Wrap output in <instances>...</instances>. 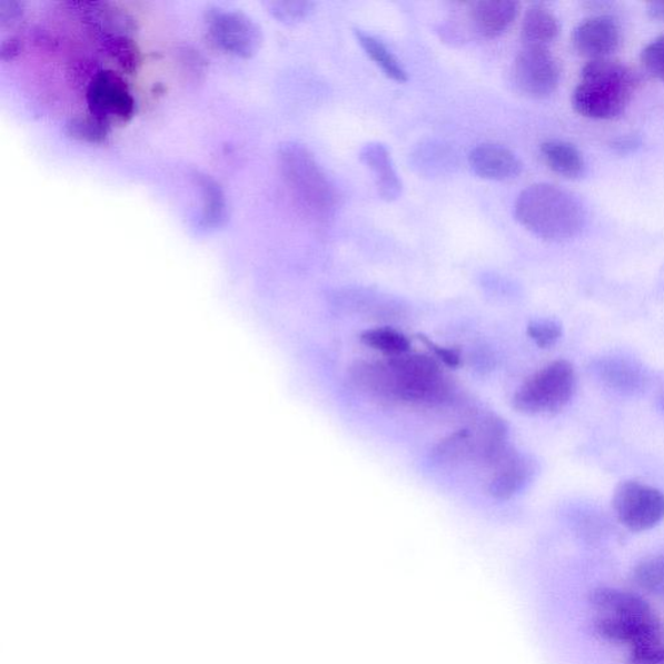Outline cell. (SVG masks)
I'll list each match as a JSON object with an SVG mask.
<instances>
[{"mask_svg": "<svg viewBox=\"0 0 664 664\" xmlns=\"http://www.w3.org/2000/svg\"><path fill=\"white\" fill-rule=\"evenodd\" d=\"M514 215L523 228L548 241L576 238L587 220L582 202L551 184H536L523 190L515 201Z\"/></svg>", "mask_w": 664, "mask_h": 664, "instance_id": "cell-1", "label": "cell"}, {"mask_svg": "<svg viewBox=\"0 0 664 664\" xmlns=\"http://www.w3.org/2000/svg\"><path fill=\"white\" fill-rule=\"evenodd\" d=\"M591 604L599 613L596 632L606 642L643 644L664 642V628L645 599L627 591L598 588L592 592Z\"/></svg>", "mask_w": 664, "mask_h": 664, "instance_id": "cell-2", "label": "cell"}, {"mask_svg": "<svg viewBox=\"0 0 664 664\" xmlns=\"http://www.w3.org/2000/svg\"><path fill=\"white\" fill-rule=\"evenodd\" d=\"M638 83L634 70L621 61L591 60L584 66L573 92V108L592 120L618 119L626 112Z\"/></svg>", "mask_w": 664, "mask_h": 664, "instance_id": "cell-3", "label": "cell"}, {"mask_svg": "<svg viewBox=\"0 0 664 664\" xmlns=\"http://www.w3.org/2000/svg\"><path fill=\"white\" fill-rule=\"evenodd\" d=\"M278 163L299 206L315 220H330L338 209L339 194L309 148L298 142L280 145Z\"/></svg>", "mask_w": 664, "mask_h": 664, "instance_id": "cell-4", "label": "cell"}, {"mask_svg": "<svg viewBox=\"0 0 664 664\" xmlns=\"http://www.w3.org/2000/svg\"><path fill=\"white\" fill-rule=\"evenodd\" d=\"M576 390L573 364L558 359L529 377L513 397L515 410L528 416L557 414L572 402Z\"/></svg>", "mask_w": 664, "mask_h": 664, "instance_id": "cell-5", "label": "cell"}, {"mask_svg": "<svg viewBox=\"0 0 664 664\" xmlns=\"http://www.w3.org/2000/svg\"><path fill=\"white\" fill-rule=\"evenodd\" d=\"M388 364L395 375L396 403L435 406L449 397V381L433 357L406 354Z\"/></svg>", "mask_w": 664, "mask_h": 664, "instance_id": "cell-6", "label": "cell"}, {"mask_svg": "<svg viewBox=\"0 0 664 664\" xmlns=\"http://www.w3.org/2000/svg\"><path fill=\"white\" fill-rule=\"evenodd\" d=\"M206 26L209 41L218 50L244 59L252 58L260 50L261 29L244 12L209 8Z\"/></svg>", "mask_w": 664, "mask_h": 664, "instance_id": "cell-7", "label": "cell"}, {"mask_svg": "<svg viewBox=\"0 0 664 664\" xmlns=\"http://www.w3.org/2000/svg\"><path fill=\"white\" fill-rule=\"evenodd\" d=\"M613 507L620 522L632 533H645L664 519V492L637 480L616 487Z\"/></svg>", "mask_w": 664, "mask_h": 664, "instance_id": "cell-8", "label": "cell"}, {"mask_svg": "<svg viewBox=\"0 0 664 664\" xmlns=\"http://www.w3.org/2000/svg\"><path fill=\"white\" fill-rule=\"evenodd\" d=\"M89 115L109 125L128 123L136 115V99L125 78L113 70H101L86 91Z\"/></svg>", "mask_w": 664, "mask_h": 664, "instance_id": "cell-9", "label": "cell"}, {"mask_svg": "<svg viewBox=\"0 0 664 664\" xmlns=\"http://www.w3.org/2000/svg\"><path fill=\"white\" fill-rule=\"evenodd\" d=\"M514 82L525 96L544 99L553 96L561 81V68L548 49L525 47L514 61Z\"/></svg>", "mask_w": 664, "mask_h": 664, "instance_id": "cell-10", "label": "cell"}, {"mask_svg": "<svg viewBox=\"0 0 664 664\" xmlns=\"http://www.w3.org/2000/svg\"><path fill=\"white\" fill-rule=\"evenodd\" d=\"M572 41L575 51L584 58L608 59L620 50L622 28L613 16H593L574 29Z\"/></svg>", "mask_w": 664, "mask_h": 664, "instance_id": "cell-11", "label": "cell"}, {"mask_svg": "<svg viewBox=\"0 0 664 664\" xmlns=\"http://www.w3.org/2000/svg\"><path fill=\"white\" fill-rule=\"evenodd\" d=\"M495 468L494 478L488 484V494L497 499H509L518 495L533 482L536 474L535 460L514 449Z\"/></svg>", "mask_w": 664, "mask_h": 664, "instance_id": "cell-12", "label": "cell"}, {"mask_svg": "<svg viewBox=\"0 0 664 664\" xmlns=\"http://www.w3.org/2000/svg\"><path fill=\"white\" fill-rule=\"evenodd\" d=\"M468 163L476 176L488 181H511L523 170L518 156L511 148L496 143L476 146L468 155Z\"/></svg>", "mask_w": 664, "mask_h": 664, "instance_id": "cell-13", "label": "cell"}, {"mask_svg": "<svg viewBox=\"0 0 664 664\" xmlns=\"http://www.w3.org/2000/svg\"><path fill=\"white\" fill-rule=\"evenodd\" d=\"M467 7L468 26L474 34L486 39L503 36L519 12V4L512 0H480Z\"/></svg>", "mask_w": 664, "mask_h": 664, "instance_id": "cell-14", "label": "cell"}, {"mask_svg": "<svg viewBox=\"0 0 664 664\" xmlns=\"http://www.w3.org/2000/svg\"><path fill=\"white\" fill-rule=\"evenodd\" d=\"M473 436V458L496 466L513 448L507 444L509 427L496 414H486L470 427Z\"/></svg>", "mask_w": 664, "mask_h": 664, "instance_id": "cell-15", "label": "cell"}, {"mask_svg": "<svg viewBox=\"0 0 664 664\" xmlns=\"http://www.w3.org/2000/svg\"><path fill=\"white\" fill-rule=\"evenodd\" d=\"M409 163L418 176L440 178L455 174L459 158L456 148L447 140L429 138L413 148Z\"/></svg>", "mask_w": 664, "mask_h": 664, "instance_id": "cell-16", "label": "cell"}, {"mask_svg": "<svg viewBox=\"0 0 664 664\" xmlns=\"http://www.w3.org/2000/svg\"><path fill=\"white\" fill-rule=\"evenodd\" d=\"M592 371L604 386L621 395H636L646 386V375L642 366L628 358L603 357L592 365Z\"/></svg>", "mask_w": 664, "mask_h": 664, "instance_id": "cell-17", "label": "cell"}, {"mask_svg": "<svg viewBox=\"0 0 664 664\" xmlns=\"http://www.w3.org/2000/svg\"><path fill=\"white\" fill-rule=\"evenodd\" d=\"M359 160L371 171L379 197L395 201L402 197L403 182L395 169L393 156L387 146L378 142L367 143L359 151Z\"/></svg>", "mask_w": 664, "mask_h": 664, "instance_id": "cell-18", "label": "cell"}, {"mask_svg": "<svg viewBox=\"0 0 664 664\" xmlns=\"http://www.w3.org/2000/svg\"><path fill=\"white\" fill-rule=\"evenodd\" d=\"M351 380L381 403L396 404L395 375L387 363L358 361L350 369Z\"/></svg>", "mask_w": 664, "mask_h": 664, "instance_id": "cell-19", "label": "cell"}, {"mask_svg": "<svg viewBox=\"0 0 664 664\" xmlns=\"http://www.w3.org/2000/svg\"><path fill=\"white\" fill-rule=\"evenodd\" d=\"M86 22L101 36H129L137 30V20L111 3H78Z\"/></svg>", "mask_w": 664, "mask_h": 664, "instance_id": "cell-20", "label": "cell"}, {"mask_svg": "<svg viewBox=\"0 0 664 664\" xmlns=\"http://www.w3.org/2000/svg\"><path fill=\"white\" fill-rule=\"evenodd\" d=\"M561 26L557 16L544 4H533L523 18L521 37L525 47L548 49L558 38Z\"/></svg>", "mask_w": 664, "mask_h": 664, "instance_id": "cell-21", "label": "cell"}, {"mask_svg": "<svg viewBox=\"0 0 664 664\" xmlns=\"http://www.w3.org/2000/svg\"><path fill=\"white\" fill-rule=\"evenodd\" d=\"M541 152L554 174L567 179H577L584 175L585 161L574 145L564 140H546L541 146Z\"/></svg>", "mask_w": 664, "mask_h": 664, "instance_id": "cell-22", "label": "cell"}, {"mask_svg": "<svg viewBox=\"0 0 664 664\" xmlns=\"http://www.w3.org/2000/svg\"><path fill=\"white\" fill-rule=\"evenodd\" d=\"M195 182L199 186L202 197L201 225L205 229H218L228 218V205L225 194L212 177L195 174Z\"/></svg>", "mask_w": 664, "mask_h": 664, "instance_id": "cell-23", "label": "cell"}, {"mask_svg": "<svg viewBox=\"0 0 664 664\" xmlns=\"http://www.w3.org/2000/svg\"><path fill=\"white\" fill-rule=\"evenodd\" d=\"M355 37L359 46L375 65H377L381 72L385 73L389 80L404 83L408 81V73H406L402 61L395 57V53L380 41V39L366 33L361 29L354 30Z\"/></svg>", "mask_w": 664, "mask_h": 664, "instance_id": "cell-24", "label": "cell"}, {"mask_svg": "<svg viewBox=\"0 0 664 664\" xmlns=\"http://www.w3.org/2000/svg\"><path fill=\"white\" fill-rule=\"evenodd\" d=\"M434 463L440 465H450L459 463L466 458H473V436L472 429L463 428L458 432L444 437L435 445L432 452Z\"/></svg>", "mask_w": 664, "mask_h": 664, "instance_id": "cell-25", "label": "cell"}, {"mask_svg": "<svg viewBox=\"0 0 664 664\" xmlns=\"http://www.w3.org/2000/svg\"><path fill=\"white\" fill-rule=\"evenodd\" d=\"M105 50L123 72L135 75L142 62L139 47L129 36H112L103 38Z\"/></svg>", "mask_w": 664, "mask_h": 664, "instance_id": "cell-26", "label": "cell"}, {"mask_svg": "<svg viewBox=\"0 0 664 664\" xmlns=\"http://www.w3.org/2000/svg\"><path fill=\"white\" fill-rule=\"evenodd\" d=\"M361 341L365 346L393 357L406 355L410 350L409 339L400 331L389 329V327L365 331L361 335Z\"/></svg>", "mask_w": 664, "mask_h": 664, "instance_id": "cell-27", "label": "cell"}, {"mask_svg": "<svg viewBox=\"0 0 664 664\" xmlns=\"http://www.w3.org/2000/svg\"><path fill=\"white\" fill-rule=\"evenodd\" d=\"M634 579L640 588L664 599V553L640 562L634 569Z\"/></svg>", "mask_w": 664, "mask_h": 664, "instance_id": "cell-28", "label": "cell"}, {"mask_svg": "<svg viewBox=\"0 0 664 664\" xmlns=\"http://www.w3.org/2000/svg\"><path fill=\"white\" fill-rule=\"evenodd\" d=\"M111 127L99 121L96 117L85 116L75 117L67 122L66 131L70 138L80 140V142L101 145L106 143Z\"/></svg>", "mask_w": 664, "mask_h": 664, "instance_id": "cell-29", "label": "cell"}, {"mask_svg": "<svg viewBox=\"0 0 664 664\" xmlns=\"http://www.w3.org/2000/svg\"><path fill=\"white\" fill-rule=\"evenodd\" d=\"M272 18L286 26H296L310 18L315 12L316 4L308 0H276L267 3Z\"/></svg>", "mask_w": 664, "mask_h": 664, "instance_id": "cell-30", "label": "cell"}, {"mask_svg": "<svg viewBox=\"0 0 664 664\" xmlns=\"http://www.w3.org/2000/svg\"><path fill=\"white\" fill-rule=\"evenodd\" d=\"M527 334L537 347L551 348L561 339L562 325L556 319H534L528 324Z\"/></svg>", "mask_w": 664, "mask_h": 664, "instance_id": "cell-31", "label": "cell"}, {"mask_svg": "<svg viewBox=\"0 0 664 664\" xmlns=\"http://www.w3.org/2000/svg\"><path fill=\"white\" fill-rule=\"evenodd\" d=\"M642 65L647 75L664 83V34L646 44L642 52Z\"/></svg>", "mask_w": 664, "mask_h": 664, "instance_id": "cell-32", "label": "cell"}, {"mask_svg": "<svg viewBox=\"0 0 664 664\" xmlns=\"http://www.w3.org/2000/svg\"><path fill=\"white\" fill-rule=\"evenodd\" d=\"M628 664H664V642L631 647Z\"/></svg>", "mask_w": 664, "mask_h": 664, "instance_id": "cell-33", "label": "cell"}, {"mask_svg": "<svg viewBox=\"0 0 664 664\" xmlns=\"http://www.w3.org/2000/svg\"><path fill=\"white\" fill-rule=\"evenodd\" d=\"M419 340L428 347L429 350L434 351V355L437 358H440L445 365L450 367H457L460 364V355L459 351L455 348H445L437 346L434 341L426 338V336L420 335Z\"/></svg>", "mask_w": 664, "mask_h": 664, "instance_id": "cell-34", "label": "cell"}, {"mask_svg": "<svg viewBox=\"0 0 664 664\" xmlns=\"http://www.w3.org/2000/svg\"><path fill=\"white\" fill-rule=\"evenodd\" d=\"M22 13L19 3L2 2L0 3V23L4 26L6 22L19 19Z\"/></svg>", "mask_w": 664, "mask_h": 664, "instance_id": "cell-35", "label": "cell"}, {"mask_svg": "<svg viewBox=\"0 0 664 664\" xmlns=\"http://www.w3.org/2000/svg\"><path fill=\"white\" fill-rule=\"evenodd\" d=\"M640 147V139L637 137H621L614 140V150L621 153H628L635 151Z\"/></svg>", "mask_w": 664, "mask_h": 664, "instance_id": "cell-36", "label": "cell"}, {"mask_svg": "<svg viewBox=\"0 0 664 664\" xmlns=\"http://www.w3.org/2000/svg\"><path fill=\"white\" fill-rule=\"evenodd\" d=\"M646 13L652 20L664 23V0L647 3Z\"/></svg>", "mask_w": 664, "mask_h": 664, "instance_id": "cell-37", "label": "cell"}, {"mask_svg": "<svg viewBox=\"0 0 664 664\" xmlns=\"http://www.w3.org/2000/svg\"><path fill=\"white\" fill-rule=\"evenodd\" d=\"M20 46L16 39H10V41H4L2 44V59L3 60H11L19 53Z\"/></svg>", "mask_w": 664, "mask_h": 664, "instance_id": "cell-38", "label": "cell"}, {"mask_svg": "<svg viewBox=\"0 0 664 664\" xmlns=\"http://www.w3.org/2000/svg\"><path fill=\"white\" fill-rule=\"evenodd\" d=\"M658 404L661 410L664 413V393L661 395Z\"/></svg>", "mask_w": 664, "mask_h": 664, "instance_id": "cell-39", "label": "cell"}]
</instances>
